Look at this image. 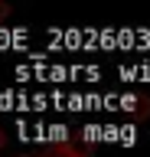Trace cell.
<instances>
[{
	"label": "cell",
	"mask_w": 150,
	"mask_h": 157,
	"mask_svg": "<svg viewBox=\"0 0 150 157\" xmlns=\"http://www.w3.org/2000/svg\"><path fill=\"white\" fill-rule=\"evenodd\" d=\"M3 141H7V137H3V131H0V154H3Z\"/></svg>",
	"instance_id": "3957f363"
},
{
	"label": "cell",
	"mask_w": 150,
	"mask_h": 157,
	"mask_svg": "<svg viewBox=\"0 0 150 157\" xmlns=\"http://www.w3.org/2000/svg\"><path fill=\"white\" fill-rule=\"evenodd\" d=\"M7 17H10V3H3V0H0V23H3Z\"/></svg>",
	"instance_id": "7a4b0ae2"
},
{
	"label": "cell",
	"mask_w": 150,
	"mask_h": 157,
	"mask_svg": "<svg viewBox=\"0 0 150 157\" xmlns=\"http://www.w3.org/2000/svg\"><path fill=\"white\" fill-rule=\"evenodd\" d=\"M39 157H91V154L85 151V147H79L75 141H72V144H52L49 151H42Z\"/></svg>",
	"instance_id": "6da1fadb"
},
{
	"label": "cell",
	"mask_w": 150,
	"mask_h": 157,
	"mask_svg": "<svg viewBox=\"0 0 150 157\" xmlns=\"http://www.w3.org/2000/svg\"><path fill=\"white\" fill-rule=\"evenodd\" d=\"M0 157H3V154H0Z\"/></svg>",
	"instance_id": "277c9868"
}]
</instances>
